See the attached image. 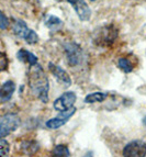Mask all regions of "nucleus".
<instances>
[{
  "instance_id": "1",
  "label": "nucleus",
  "mask_w": 146,
  "mask_h": 157,
  "mask_svg": "<svg viewBox=\"0 0 146 157\" xmlns=\"http://www.w3.org/2000/svg\"><path fill=\"white\" fill-rule=\"evenodd\" d=\"M29 85L33 94H35L41 101L47 102V100H48L50 82H48V79H47L43 68L39 64L31 65V67H30Z\"/></svg>"
},
{
  "instance_id": "2",
  "label": "nucleus",
  "mask_w": 146,
  "mask_h": 157,
  "mask_svg": "<svg viewBox=\"0 0 146 157\" xmlns=\"http://www.w3.org/2000/svg\"><path fill=\"white\" fill-rule=\"evenodd\" d=\"M21 120L14 113H6L0 115V139L8 136L20 126Z\"/></svg>"
},
{
  "instance_id": "3",
  "label": "nucleus",
  "mask_w": 146,
  "mask_h": 157,
  "mask_svg": "<svg viewBox=\"0 0 146 157\" xmlns=\"http://www.w3.org/2000/svg\"><path fill=\"white\" fill-rule=\"evenodd\" d=\"M64 50L66 53L67 62L71 66H78L83 59V52L81 47L77 43H66L64 44Z\"/></svg>"
},
{
  "instance_id": "4",
  "label": "nucleus",
  "mask_w": 146,
  "mask_h": 157,
  "mask_svg": "<svg viewBox=\"0 0 146 157\" xmlns=\"http://www.w3.org/2000/svg\"><path fill=\"white\" fill-rule=\"evenodd\" d=\"M124 157H145L146 156V143L141 140L130 142L123 149Z\"/></svg>"
},
{
  "instance_id": "5",
  "label": "nucleus",
  "mask_w": 146,
  "mask_h": 157,
  "mask_svg": "<svg viewBox=\"0 0 146 157\" xmlns=\"http://www.w3.org/2000/svg\"><path fill=\"white\" fill-rule=\"evenodd\" d=\"M75 113H76V109L74 107H71V109H68V110L60 111V114H58L56 118H53L47 121L46 126L48 128H51V130H56V128H62Z\"/></svg>"
},
{
  "instance_id": "6",
  "label": "nucleus",
  "mask_w": 146,
  "mask_h": 157,
  "mask_svg": "<svg viewBox=\"0 0 146 157\" xmlns=\"http://www.w3.org/2000/svg\"><path fill=\"white\" fill-rule=\"evenodd\" d=\"M57 1H67L71 3L81 21H88L91 17V10L85 0H57Z\"/></svg>"
},
{
  "instance_id": "7",
  "label": "nucleus",
  "mask_w": 146,
  "mask_h": 157,
  "mask_svg": "<svg viewBox=\"0 0 146 157\" xmlns=\"http://www.w3.org/2000/svg\"><path fill=\"white\" fill-rule=\"evenodd\" d=\"M76 94H74L73 91H68L65 92V94H63L60 98L54 101V109L57 111H65L68 110V109H71L73 107V105L76 102Z\"/></svg>"
},
{
  "instance_id": "8",
  "label": "nucleus",
  "mask_w": 146,
  "mask_h": 157,
  "mask_svg": "<svg viewBox=\"0 0 146 157\" xmlns=\"http://www.w3.org/2000/svg\"><path fill=\"white\" fill-rule=\"evenodd\" d=\"M117 31L112 25L104 26V28H101L99 32L97 33V42L99 44L110 45L114 42V40L117 39Z\"/></svg>"
},
{
  "instance_id": "9",
  "label": "nucleus",
  "mask_w": 146,
  "mask_h": 157,
  "mask_svg": "<svg viewBox=\"0 0 146 157\" xmlns=\"http://www.w3.org/2000/svg\"><path fill=\"white\" fill-rule=\"evenodd\" d=\"M48 68H50V71L53 74V76L57 79V81H60V84H62L64 87H69L71 85V76L67 74V71L62 68L60 66L55 65L54 63L51 62L48 64Z\"/></svg>"
},
{
  "instance_id": "10",
  "label": "nucleus",
  "mask_w": 146,
  "mask_h": 157,
  "mask_svg": "<svg viewBox=\"0 0 146 157\" xmlns=\"http://www.w3.org/2000/svg\"><path fill=\"white\" fill-rule=\"evenodd\" d=\"M14 90H16V84L11 80L6 81L5 84L0 87V101H9L11 99V97H12Z\"/></svg>"
},
{
  "instance_id": "11",
  "label": "nucleus",
  "mask_w": 146,
  "mask_h": 157,
  "mask_svg": "<svg viewBox=\"0 0 146 157\" xmlns=\"http://www.w3.org/2000/svg\"><path fill=\"white\" fill-rule=\"evenodd\" d=\"M12 31L18 37L25 40L32 30H30L28 28V25H26V23L24 21H22V20H16L12 24Z\"/></svg>"
},
{
  "instance_id": "12",
  "label": "nucleus",
  "mask_w": 146,
  "mask_h": 157,
  "mask_svg": "<svg viewBox=\"0 0 146 157\" xmlns=\"http://www.w3.org/2000/svg\"><path fill=\"white\" fill-rule=\"evenodd\" d=\"M17 56H18V58L21 60V62H23V63H29L30 66L37 64V57L36 56L34 55L33 53L24 50V48H22V50L19 51L18 55Z\"/></svg>"
},
{
  "instance_id": "13",
  "label": "nucleus",
  "mask_w": 146,
  "mask_h": 157,
  "mask_svg": "<svg viewBox=\"0 0 146 157\" xmlns=\"http://www.w3.org/2000/svg\"><path fill=\"white\" fill-rule=\"evenodd\" d=\"M108 94L104 92H94V94H89L85 98L86 103H96V102H102L107 99Z\"/></svg>"
},
{
  "instance_id": "14",
  "label": "nucleus",
  "mask_w": 146,
  "mask_h": 157,
  "mask_svg": "<svg viewBox=\"0 0 146 157\" xmlns=\"http://www.w3.org/2000/svg\"><path fill=\"white\" fill-rule=\"evenodd\" d=\"M52 157H69V149L64 144L57 145L53 148Z\"/></svg>"
},
{
  "instance_id": "15",
  "label": "nucleus",
  "mask_w": 146,
  "mask_h": 157,
  "mask_svg": "<svg viewBox=\"0 0 146 157\" xmlns=\"http://www.w3.org/2000/svg\"><path fill=\"white\" fill-rule=\"evenodd\" d=\"M117 66H119L124 73H131V71L134 69V65L132 64V62L126 57L119 58V59H117Z\"/></svg>"
},
{
  "instance_id": "16",
  "label": "nucleus",
  "mask_w": 146,
  "mask_h": 157,
  "mask_svg": "<svg viewBox=\"0 0 146 157\" xmlns=\"http://www.w3.org/2000/svg\"><path fill=\"white\" fill-rule=\"evenodd\" d=\"M22 148L25 153H28L29 155H32L34 153L37 152L39 149V144L35 141H28L22 143Z\"/></svg>"
},
{
  "instance_id": "17",
  "label": "nucleus",
  "mask_w": 146,
  "mask_h": 157,
  "mask_svg": "<svg viewBox=\"0 0 146 157\" xmlns=\"http://www.w3.org/2000/svg\"><path fill=\"white\" fill-rule=\"evenodd\" d=\"M44 22H45V25H46L47 28H56V26L60 25V24L63 23L62 20H60V18H57V17H55V16H52V14L47 16L46 18H45Z\"/></svg>"
},
{
  "instance_id": "18",
  "label": "nucleus",
  "mask_w": 146,
  "mask_h": 157,
  "mask_svg": "<svg viewBox=\"0 0 146 157\" xmlns=\"http://www.w3.org/2000/svg\"><path fill=\"white\" fill-rule=\"evenodd\" d=\"M10 153V145L6 140L0 139V157H8Z\"/></svg>"
},
{
  "instance_id": "19",
  "label": "nucleus",
  "mask_w": 146,
  "mask_h": 157,
  "mask_svg": "<svg viewBox=\"0 0 146 157\" xmlns=\"http://www.w3.org/2000/svg\"><path fill=\"white\" fill-rule=\"evenodd\" d=\"M8 68V57L3 52H0V73Z\"/></svg>"
},
{
  "instance_id": "20",
  "label": "nucleus",
  "mask_w": 146,
  "mask_h": 157,
  "mask_svg": "<svg viewBox=\"0 0 146 157\" xmlns=\"http://www.w3.org/2000/svg\"><path fill=\"white\" fill-rule=\"evenodd\" d=\"M9 26V20L8 18L6 17V14L0 10V29L6 30Z\"/></svg>"
},
{
  "instance_id": "21",
  "label": "nucleus",
  "mask_w": 146,
  "mask_h": 157,
  "mask_svg": "<svg viewBox=\"0 0 146 157\" xmlns=\"http://www.w3.org/2000/svg\"><path fill=\"white\" fill-rule=\"evenodd\" d=\"M143 123H144V125H146V117L143 119Z\"/></svg>"
},
{
  "instance_id": "22",
  "label": "nucleus",
  "mask_w": 146,
  "mask_h": 157,
  "mask_svg": "<svg viewBox=\"0 0 146 157\" xmlns=\"http://www.w3.org/2000/svg\"><path fill=\"white\" fill-rule=\"evenodd\" d=\"M91 1H94V0H91Z\"/></svg>"
}]
</instances>
